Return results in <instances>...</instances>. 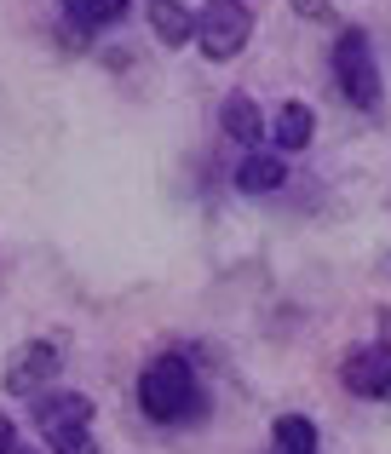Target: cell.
Segmentation results:
<instances>
[{"label":"cell","instance_id":"cell-1","mask_svg":"<svg viewBox=\"0 0 391 454\" xmlns=\"http://www.w3.org/2000/svg\"><path fill=\"white\" fill-rule=\"evenodd\" d=\"M196 403H201V391H196V368L184 363V356H150L145 363V374H138V409L150 414L156 426H179V420H191L196 414Z\"/></svg>","mask_w":391,"mask_h":454},{"label":"cell","instance_id":"cell-2","mask_svg":"<svg viewBox=\"0 0 391 454\" xmlns=\"http://www.w3.org/2000/svg\"><path fill=\"white\" fill-rule=\"evenodd\" d=\"M334 81L357 110H374L380 104V64H374V46L363 29H340L334 41Z\"/></svg>","mask_w":391,"mask_h":454},{"label":"cell","instance_id":"cell-3","mask_svg":"<svg viewBox=\"0 0 391 454\" xmlns=\"http://www.w3.org/2000/svg\"><path fill=\"white\" fill-rule=\"evenodd\" d=\"M247 35H254V12L236 6V0H213V6L196 18V35H191V41L201 46V58L231 64V58L247 46Z\"/></svg>","mask_w":391,"mask_h":454},{"label":"cell","instance_id":"cell-4","mask_svg":"<svg viewBox=\"0 0 391 454\" xmlns=\"http://www.w3.org/2000/svg\"><path fill=\"white\" fill-rule=\"evenodd\" d=\"M35 426L46 432V443H58V437H69V432H87L92 397H81V391H41V397H35Z\"/></svg>","mask_w":391,"mask_h":454},{"label":"cell","instance_id":"cell-5","mask_svg":"<svg viewBox=\"0 0 391 454\" xmlns=\"http://www.w3.org/2000/svg\"><path fill=\"white\" fill-rule=\"evenodd\" d=\"M340 380L357 397H386L391 403V345H357V351L340 363Z\"/></svg>","mask_w":391,"mask_h":454},{"label":"cell","instance_id":"cell-6","mask_svg":"<svg viewBox=\"0 0 391 454\" xmlns=\"http://www.w3.org/2000/svg\"><path fill=\"white\" fill-rule=\"evenodd\" d=\"M58 374V345H46V340H35V345H23L18 356H12V368H6V391L12 397H41V386Z\"/></svg>","mask_w":391,"mask_h":454},{"label":"cell","instance_id":"cell-7","mask_svg":"<svg viewBox=\"0 0 391 454\" xmlns=\"http://www.w3.org/2000/svg\"><path fill=\"white\" fill-rule=\"evenodd\" d=\"M282 178H288V167H282L277 150H247L242 167H236V190H242V196H270Z\"/></svg>","mask_w":391,"mask_h":454},{"label":"cell","instance_id":"cell-8","mask_svg":"<svg viewBox=\"0 0 391 454\" xmlns=\"http://www.w3.org/2000/svg\"><path fill=\"white\" fill-rule=\"evenodd\" d=\"M219 127H224V138H236V145H247V150L265 138V115H259V104L247 98V92H231V98H224Z\"/></svg>","mask_w":391,"mask_h":454},{"label":"cell","instance_id":"cell-9","mask_svg":"<svg viewBox=\"0 0 391 454\" xmlns=\"http://www.w3.org/2000/svg\"><path fill=\"white\" fill-rule=\"evenodd\" d=\"M311 133H317V115H311V104H282V110H277V121H270L277 155H288V150H305V145H311Z\"/></svg>","mask_w":391,"mask_h":454},{"label":"cell","instance_id":"cell-10","mask_svg":"<svg viewBox=\"0 0 391 454\" xmlns=\"http://www.w3.org/2000/svg\"><path fill=\"white\" fill-rule=\"evenodd\" d=\"M150 29H156V41L184 46L196 35V12L179 6V0H150Z\"/></svg>","mask_w":391,"mask_h":454},{"label":"cell","instance_id":"cell-11","mask_svg":"<svg viewBox=\"0 0 391 454\" xmlns=\"http://www.w3.org/2000/svg\"><path fill=\"white\" fill-rule=\"evenodd\" d=\"M270 443H277V454H317V426L305 414H282L270 426Z\"/></svg>","mask_w":391,"mask_h":454},{"label":"cell","instance_id":"cell-12","mask_svg":"<svg viewBox=\"0 0 391 454\" xmlns=\"http://www.w3.org/2000/svg\"><path fill=\"white\" fill-rule=\"evenodd\" d=\"M69 18L81 23V29H104V23H115V18H127V0H81Z\"/></svg>","mask_w":391,"mask_h":454},{"label":"cell","instance_id":"cell-13","mask_svg":"<svg viewBox=\"0 0 391 454\" xmlns=\"http://www.w3.org/2000/svg\"><path fill=\"white\" fill-rule=\"evenodd\" d=\"M52 454H98V443H92V432H69L52 443Z\"/></svg>","mask_w":391,"mask_h":454},{"label":"cell","instance_id":"cell-14","mask_svg":"<svg viewBox=\"0 0 391 454\" xmlns=\"http://www.w3.org/2000/svg\"><path fill=\"white\" fill-rule=\"evenodd\" d=\"M293 12H300V18H311V23H328L334 18V6H328V0H288Z\"/></svg>","mask_w":391,"mask_h":454},{"label":"cell","instance_id":"cell-15","mask_svg":"<svg viewBox=\"0 0 391 454\" xmlns=\"http://www.w3.org/2000/svg\"><path fill=\"white\" fill-rule=\"evenodd\" d=\"M12 449H18V426L0 414V454H12Z\"/></svg>","mask_w":391,"mask_h":454},{"label":"cell","instance_id":"cell-16","mask_svg":"<svg viewBox=\"0 0 391 454\" xmlns=\"http://www.w3.org/2000/svg\"><path fill=\"white\" fill-rule=\"evenodd\" d=\"M380 345H391V310H380Z\"/></svg>","mask_w":391,"mask_h":454},{"label":"cell","instance_id":"cell-17","mask_svg":"<svg viewBox=\"0 0 391 454\" xmlns=\"http://www.w3.org/2000/svg\"><path fill=\"white\" fill-rule=\"evenodd\" d=\"M58 6H64V12H75V6H81V0H58Z\"/></svg>","mask_w":391,"mask_h":454},{"label":"cell","instance_id":"cell-18","mask_svg":"<svg viewBox=\"0 0 391 454\" xmlns=\"http://www.w3.org/2000/svg\"><path fill=\"white\" fill-rule=\"evenodd\" d=\"M12 454H29V449H23V443H18V449H12Z\"/></svg>","mask_w":391,"mask_h":454}]
</instances>
